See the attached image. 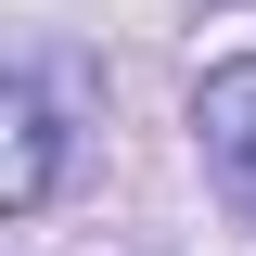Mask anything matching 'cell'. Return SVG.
I'll use <instances>...</instances> for the list:
<instances>
[{
    "label": "cell",
    "mask_w": 256,
    "mask_h": 256,
    "mask_svg": "<svg viewBox=\"0 0 256 256\" xmlns=\"http://www.w3.org/2000/svg\"><path fill=\"white\" fill-rule=\"evenodd\" d=\"M64 77L52 64H26V77H13V102H0V128H13V166H0V205H13V218H38V205H52V180H64Z\"/></svg>",
    "instance_id": "6da1fadb"
},
{
    "label": "cell",
    "mask_w": 256,
    "mask_h": 256,
    "mask_svg": "<svg viewBox=\"0 0 256 256\" xmlns=\"http://www.w3.org/2000/svg\"><path fill=\"white\" fill-rule=\"evenodd\" d=\"M192 128H205V166L256 205V52H244V64H218V77L192 90Z\"/></svg>",
    "instance_id": "7a4b0ae2"
}]
</instances>
